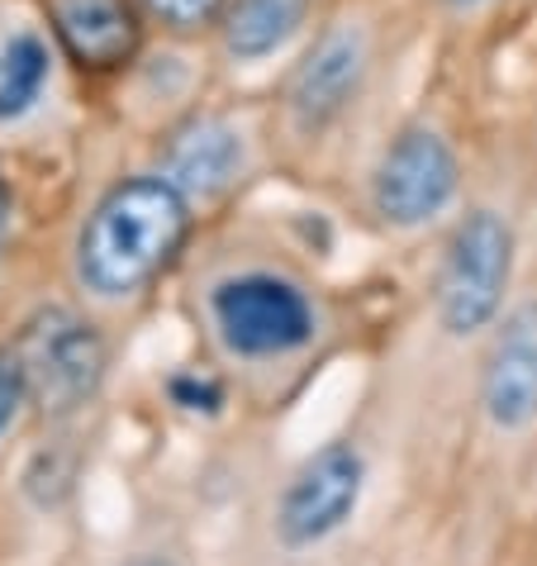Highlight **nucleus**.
<instances>
[{
  "instance_id": "20e7f679",
  "label": "nucleus",
  "mask_w": 537,
  "mask_h": 566,
  "mask_svg": "<svg viewBox=\"0 0 537 566\" xmlns=\"http://www.w3.org/2000/svg\"><path fill=\"white\" fill-rule=\"evenodd\" d=\"M367 476H371L367 452L352 438H328L324 448H314L276 495L272 528L281 547L286 553H309V547L343 533L361 510Z\"/></svg>"
},
{
  "instance_id": "f3484780",
  "label": "nucleus",
  "mask_w": 537,
  "mask_h": 566,
  "mask_svg": "<svg viewBox=\"0 0 537 566\" xmlns=\"http://www.w3.org/2000/svg\"><path fill=\"white\" fill-rule=\"evenodd\" d=\"M124 566H177V562L162 557V553H138V557H129Z\"/></svg>"
},
{
  "instance_id": "f257e3e1",
  "label": "nucleus",
  "mask_w": 537,
  "mask_h": 566,
  "mask_svg": "<svg viewBox=\"0 0 537 566\" xmlns=\"http://www.w3.org/2000/svg\"><path fill=\"white\" fill-rule=\"evenodd\" d=\"M196 224V206L162 171H138L115 181L91 206L72 248L76 286L96 301L144 295L171 262L181 258Z\"/></svg>"
},
{
  "instance_id": "a211bd4d",
  "label": "nucleus",
  "mask_w": 537,
  "mask_h": 566,
  "mask_svg": "<svg viewBox=\"0 0 537 566\" xmlns=\"http://www.w3.org/2000/svg\"><path fill=\"white\" fill-rule=\"evenodd\" d=\"M6 219H10V191H6V177H0V233H6Z\"/></svg>"
},
{
  "instance_id": "2eb2a0df",
  "label": "nucleus",
  "mask_w": 537,
  "mask_h": 566,
  "mask_svg": "<svg viewBox=\"0 0 537 566\" xmlns=\"http://www.w3.org/2000/svg\"><path fill=\"white\" fill-rule=\"evenodd\" d=\"M138 6L162 29H171V34H196V29H210L224 20L229 0H138Z\"/></svg>"
},
{
  "instance_id": "1a4fd4ad",
  "label": "nucleus",
  "mask_w": 537,
  "mask_h": 566,
  "mask_svg": "<svg viewBox=\"0 0 537 566\" xmlns=\"http://www.w3.org/2000/svg\"><path fill=\"white\" fill-rule=\"evenodd\" d=\"M157 171L191 200V206H210V200L229 196L239 177L248 171V138L219 115H196L167 134L162 153H157Z\"/></svg>"
},
{
  "instance_id": "f8f14e48",
  "label": "nucleus",
  "mask_w": 537,
  "mask_h": 566,
  "mask_svg": "<svg viewBox=\"0 0 537 566\" xmlns=\"http://www.w3.org/2000/svg\"><path fill=\"white\" fill-rule=\"evenodd\" d=\"M49 72H53V57L43 39L14 34L10 43H0V124L24 119L39 105Z\"/></svg>"
},
{
  "instance_id": "9d476101",
  "label": "nucleus",
  "mask_w": 537,
  "mask_h": 566,
  "mask_svg": "<svg viewBox=\"0 0 537 566\" xmlns=\"http://www.w3.org/2000/svg\"><path fill=\"white\" fill-rule=\"evenodd\" d=\"M57 49L91 76L124 72L144 43L138 0H43Z\"/></svg>"
},
{
  "instance_id": "6ab92c4d",
  "label": "nucleus",
  "mask_w": 537,
  "mask_h": 566,
  "mask_svg": "<svg viewBox=\"0 0 537 566\" xmlns=\"http://www.w3.org/2000/svg\"><path fill=\"white\" fill-rule=\"evenodd\" d=\"M442 6H452V10H481L485 0H442Z\"/></svg>"
},
{
  "instance_id": "ddd939ff",
  "label": "nucleus",
  "mask_w": 537,
  "mask_h": 566,
  "mask_svg": "<svg viewBox=\"0 0 537 566\" xmlns=\"http://www.w3.org/2000/svg\"><path fill=\"white\" fill-rule=\"evenodd\" d=\"M167 400H171V410H181V415L214 419V415H224V405H229V386L204 367H181L167 376Z\"/></svg>"
},
{
  "instance_id": "4468645a",
  "label": "nucleus",
  "mask_w": 537,
  "mask_h": 566,
  "mask_svg": "<svg viewBox=\"0 0 537 566\" xmlns=\"http://www.w3.org/2000/svg\"><path fill=\"white\" fill-rule=\"evenodd\" d=\"M72 485H76V458L62 448L34 452V462L24 467V491L39 510H57L62 500L72 495Z\"/></svg>"
},
{
  "instance_id": "39448f33",
  "label": "nucleus",
  "mask_w": 537,
  "mask_h": 566,
  "mask_svg": "<svg viewBox=\"0 0 537 566\" xmlns=\"http://www.w3.org/2000/svg\"><path fill=\"white\" fill-rule=\"evenodd\" d=\"M14 353L24 357L29 371V396L43 405V415H72L96 396L109 367L105 338L96 334V324H86L82 314L49 305L39 314H29Z\"/></svg>"
},
{
  "instance_id": "9b49d317",
  "label": "nucleus",
  "mask_w": 537,
  "mask_h": 566,
  "mask_svg": "<svg viewBox=\"0 0 537 566\" xmlns=\"http://www.w3.org/2000/svg\"><path fill=\"white\" fill-rule=\"evenodd\" d=\"M309 14V0H229L219 39L233 62H262L281 53L299 34Z\"/></svg>"
},
{
  "instance_id": "423d86ee",
  "label": "nucleus",
  "mask_w": 537,
  "mask_h": 566,
  "mask_svg": "<svg viewBox=\"0 0 537 566\" xmlns=\"http://www.w3.org/2000/svg\"><path fill=\"white\" fill-rule=\"evenodd\" d=\"M462 163L452 144L429 124H409L390 138L371 171V210L390 229H423L456 200Z\"/></svg>"
},
{
  "instance_id": "f03ea898",
  "label": "nucleus",
  "mask_w": 537,
  "mask_h": 566,
  "mask_svg": "<svg viewBox=\"0 0 537 566\" xmlns=\"http://www.w3.org/2000/svg\"><path fill=\"white\" fill-rule=\"evenodd\" d=\"M204 319L219 353L233 361H286L314 348L324 328L319 301L286 272L248 266L214 281L204 295Z\"/></svg>"
},
{
  "instance_id": "0eeeda50",
  "label": "nucleus",
  "mask_w": 537,
  "mask_h": 566,
  "mask_svg": "<svg viewBox=\"0 0 537 566\" xmlns=\"http://www.w3.org/2000/svg\"><path fill=\"white\" fill-rule=\"evenodd\" d=\"M481 415L495 433L537 429V301L504 310L481 361Z\"/></svg>"
},
{
  "instance_id": "7ed1b4c3",
  "label": "nucleus",
  "mask_w": 537,
  "mask_h": 566,
  "mask_svg": "<svg viewBox=\"0 0 537 566\" xmlns=\"http://www.w3.org/2000/svg\"><path fill=\"white\" fill-rule=\"evenodd\" d=\"M518 239L499 210H466L448 233L433 281L438 328L456 343L481 338L504 319V301L514 286Z\"/></svg>"
},
{
  "instance_id": "6e6552de",
  "label": "nucleus",
  "mask_w": 537,
  "mask_h": 566,
  "mask_svg": "<svg viewBox=\"0 0 537 566\" xmlns=\"http://www.w3.org/2000/svg\"><path fill=\"white\" fill-rule=\"evenodd\" d=\"M367 82V39L357 29H328L305 53L286 86V109L299 134H324L357 105Z\"/></svg>"
},
{
  "instance_id": "dca6fc26",
  "label": "nucleus",
  "mask_w": 537,
  "mask_h": 566,
  "mask_svg": "<svg viewBox=\"0 0 537 566\" xmlns=\"http://www.w3.org/2000/svg\"><path fill=\"white\" fill-rule=\"evenodd\" d=\"M29 400H34V396H29L24 357L14 353V343H6V348H0V438L14 429V419H20V410Z\"/></svg>"
}]
</instances>
